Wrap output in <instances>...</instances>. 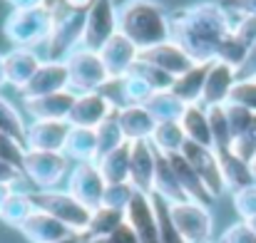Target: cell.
<instances>
[{
	"label": "cell",
	"mask_w": 256,
	"mask_h": 243,
	"mask_svg": "<svg viewBox=\"0 0 256 243\" xmlns=\"http://www.w3.org/2000/svg\"><path fill=\"white\" fill-rule=\"evenodd\" d=\"M18 231L30 243H55V241H60V239H65V236L72 234L65 224H60L58 219H52L50 214L38 211V209L18 226Z\"/></svg>",
	"instance_id": "obj_22"
},
{
	"label": "cell",
	"mask_w": 256,
	"mask_h": 243,
	"mask_svg": "<svg viewBox=\"0 0 256 243\" xmlns=\"http://www.w3.org/2000/svg\"><path fill=\"white\" fill-rule=\"evenodd\" d=\"M55 10V25L48 37V60L52 62H65L80 45H82V32H85L87 12H72L65 10L60 0H45Z\"/></svg>",
	"instance_id": "obj_4"
},
{
	"label": "cell",
	"mask_w": 256,
	"mask_h": 243,
	"mask_svg": "<svg viewBox=\"0 0 256 243\" xmlns=\"http://www.w3.org/2000/svg\"><path fill=\"white\" fill-rule=\"evenodd\" d=\"M52 25H55V10L42 2L38 7L12 10L2 22V32L12 42V47L32 50L35 45L48 42V37L52 32Z\"/></svg>",
	"instance_id": "obj_3"
},
{
	"label": "cell",
	"mask_w": 256,
	"mask_h": 243,
	"mask_svg": "<svg viewBox=\"0 0 256 243\" xmlns=\"http://www.w3.org/2000/svg\"><path fill=\"white\" fill-rule=\"evenodd\" d=\"M8 2L12 5V10H22V7H38L45 0H8Z\"/></svg>",
	"instance_id": "obj_53"
},
{
	"label": "cell",
	"mask_w": 256,
	"mask_h": 243,
	"mask_svg": "<svg viewBox=\"0 0 256 243\" xmlns=\"http://www.w3.org/2000/svg\"><path fill=\"white\" fill-rule=\"evenodd\" d=\"M117 7L112 0H94V5L87 10L85 32H82V47L97 50L114 35L117 30Z\"/></svg>",
	"instance_id": "obj_10"
},
{
	"label": "cell",
	"mask_w": 256,
	"mask_h": 243,
	"mask_svg": "<svg viewBox=\"0 0 256 243\" xmlns=\"http://www.w3.org/2000/svg\"><path fill=\"white\" fill-rule=\"evenodd\" d=\"M117 30L122 35H127L140 47V52L172 40L170 15L154 0H137V2L122 7L117 12Z\"/></svg>",
	"instance_id": "obj_2"
},
{
	"label": "cell",
	"mask_w": 256,
	"mask_h": 243,
	"mask_svg": "<svg viewBox=\"0 0 256 243\" xmlns=\"http://www.w3.org/2000/svg\"><path fill=\"white\" fill-rule=\"evenodd\" d=\"M236 80H256V45L249 50L244 65L236 70Z\"/></svg>",
	"instance_id": "obj_50"
},
{
	"label": "cell",
	"mask_w": 256,
	"mask_h": 243,
	"mask_svg": "<svg viewBox=\"0 0 256 243\" xmlns=\"http://www.w3.org/2000/svg\"><path fill=\"white\" fill-rule=\"evenodd\" d=\"M209 67H212V62H194L186 72L174 77L172 92L184 104H199L202 102V92H204V82H206V75H209Z\"/></svg>",
	"instance_id": "obj_26"
},
{
	"label": "cell",
	"mask_w": 256,
	"mask_h": 243,
	"mask_svg": "<svg viewBox=\"0 0 256 243\" xmlns=\"http://www.w3.org/2000/svg\"><path fill=\"white\" fill-rule=\"evenodd\" d=\"M222 5H224L229 12H236V15H254L256 17V0H222Z\"/></svg>",
	"instance_id": "obj_49"
},
{
	"label": "cell",
	"mask_w": 256,
	"mask_h": 243,
	"mask_svg": "<svg viewBox=\"0 0 256 243\" xmlns=\"http://www.w3.org/2000/svg\"><path fill=\"white\" fill-rule=\"evenodd\" d=\"M236 84V70L214 60L212 67H209V75L204 82V92H202V102L204 107H219V104H226L229 102V94Z\"/></svg>",
	"instance_id": "obj_19"
},
{
	"label": "cell",
	"mask_w": 256,
	"mask_h": 243,
	"mask_svg": "<svg viewBox=\"0 0 256 243\" xmlns=\"http://www.w3.org/2000/svg\"><path fill=\"white\" fill-rule=\"evenodd\" d=\"M32 206L38 211L50 214L60 224H65L72 234H85L92 211L82 206L68 189H45V191H30Z\"/></svg>",
	"instance_id": "obj_5"
},
{
	"label": "cell",
	"mask_w": 256,
	"mask_h": 243,
	"mask_svg": "<svg viewBox=\"0 0 256 243\" xmlns=\"http://www.w3.org/2000/svg\"><path fill=\"white\" fill-rule=\"evenodd\" d=\"M209 243H212V241H209Z\"/></svg>",
	"instance_id": "obj_60"
},
{
	"label": "cell",
	"mask_w": 256,
	"mask_h": 243,
	"mask_svg": "<svg viewBox=\"0 0 256 243\" xmlns=\"http://www.w3.org/2000/svg\"><path fill=\"white\" fill-rule=\"evenodd\" d=\"M62 154L75 164L97 162V134L87 127H70Z\"/></svg>",
	"instance_id": "obj_29"
},
{
	"label": "cell",
	"mask_w": 256,
	"mask_h": 243,
	"mask_svg": "<svg viewBox=\"0 0 256 243\" xmlns=\"http://www.w3.org/2000/svg\"><path fill=\"white\" fill-rule=\"evenodd\" d=\"M224 109H226V119H229V129H232V139H239L249 127H252V122H254V112H249L246 107H239V104H232V102H226L224 104ZM234 144V142H232Z\"/></svg>",
	"instance_id": "obj_41"
},
{
	"label": "cell",
	"mask_w": 256,
	"mask_h": 243,
	"mask_svg": "<svg viewBox=\"0 0 256 243\" xmlns=\"http://www.w3.org/2000/svg\"><path fill=\"white\" fill-rule=\"evenodd\" d=\"M232 152H234L236 157H242L244 162H252L256 157V117H254V122H252V127H249L239 139H234Z\"/></svg>",
	"instance_id": "obj_46"
},
{
	"label": "cell",
	"mask_w": 256,
	"mask_h": 243,
	"mask_svg": "<svg viewBox=\"0 0 256 243\" xmlns=\"http://www.w3.org/2000/svg\"><path fill=\"white\" fill-rule=\"evenodd\" d=\"M65 65H68V72H70V89L78 92V94L97 92L104 82L110 80L100 52L97 50H87L82 45L65 60Z\"/></svg>",
	"instance_id": "obj_8"
},
{
	"label": "cell",
	"mask_w": 256,
	"mask_h": 243,
	"mask_svg": "<svg viewBox=\"0 0 256 243\" xmlns=\"http://www.w3.org/2000/svg\"><path fill=\"white\" fill-rule=\"evenodd\" d=\"M246 224H249V226H252V229H254V234H256V216H254V219H249V221H246Z\"/></svg>",
	"instance_id": "obj_59"
},
{
	"label": "cell",
	"mask_w": 256,
	"mask_h": 243,
	"mask_svg": "<svg viewBox=\"0 0 256 243\" xmlns=\"http://www.w3.org/2000/svg\"><path fill=\"white\" fill-rule=\"evenodd\" d=\"M55 243H85V236L82 234H70V236H65V239H60Z\"/></svg>",
	"instance_id": "obj_54"
},
{
	"label": "cell",
	"mask_w": 256,
	"mask_h": 243,
	"mask_svg": "<svg viewBox=\"0 0 256 243\" xmlns=\"http://www.w3.org/2000/svg\"><path fill=\"white\" fill-rule=\"evenodd\" d=\"M122 92H124V107H132V104H144L147 97L152 94V87L144 84L134 75H124L122 77Z\"/></svg>",
	"instance_id": "obj_43"
},
{
	"label": "cell",
	"mask_w": 256,
	"mask_h": 243,
	"mask_svg": "<svg viewBox=\"0 0 256 243\" xmlns=\"http://www.w3.org/2000/svg\"><path fill=\"white\" fill-rule=\"evenodd\" d=\"M182 154H184L186 162L192 164V169L199 174V179L204 181V186L209 189V194H212L214 199L226 191L224 179H222V169H219V159H216V152H214V149L186 142L184 149H182Z\"/></svg>",
	"instance_id": "obj_13"
},
{
	"label": "cell",
	"mask_w": 256,
	"mask_h": 243,
	"mask_svg": "<svg viewBox=\"0 0 256 243\" xmlns=\"http://www.w3.org/2000/svg\"><path fill=\"white\" fill-rule=\"evenodd\" d=\"M110 241L112 243H140V239H137V234H134V229L124 221L112 236H110Z\"/></svg>",
	"instance_id": "obj_51"
},
{
	"label": "cell",
	"mask_w": 256,
	"mask_h": 243,
	"mask_svg": "<svg viewBox=\"0 0 256 243\" xmlns=\"http://www.w3.org/2000/svg\"><path fill=\"white\" fill-rule=\"evenodd\" d=\"M150 144L160 152V154H179L186 144V137H184V129L179 122H160L150 137Z\"/></svg>",
	"instance_id": "obj_32"
},
{
	"label": "cell",
	"mask_w": 256,
	"mask_h": 243,
	"mask_svg": "<svg viewBox=\"0 0 256 243\" xmlns=\"http://www.w3.org/2000/svg\"><path fill=\"white\" fill-rule=\"evenodd\" d=\"M70 134L65 119H32L25 132V149L35 152H62Z\"/></svg>",
	"instance_id": "obj_12"
},
{
	"label": "cell",
	"mask_w": 256,
	"mask_h": 243,
	"mask_svg": "<svg viewBox=\"0 0 256 243\" xmlns=\"http://www.w3.org/2000/svg\"><path fill=\"white\" fill-rule=\"evenodd\" d=\"M229 10L222 2H194L170 15V35L182 45L194 62H214L222 42L232 32Z\"/></svg>",
	"instance_id": "obj_1"
},
{
	"label": "cell",
	"mask_w": 256,
	"mask_h": 243,
	"mask_svg": "<svg viewBox=\"0 0 256 243\" xmlns=\"http://www.w3.org/2000/svg\"><path fill=\"white\" fill-rule=\"evenodd\" d=\"M110 114H114V109L100 92H85V94H78V99L68 114V124L97 129Z\"/></svg>",
	"instance_id": "obj_17"
},
{
	"label": "cell",
	"mask_w": 256,
	"mask_h": 243,
	"mask_svg": "<svg viewBox=\"0 0 256 243\" xmlns=\"http://www.w3.org/2000/svg\"><path fill=\"white\" fill-rule=\"evenodd\" d=\"M112 2H114V7H117V10H122V7H127V5L137 2V0H112Z\"/></svg>",
	"instance_id": "obj_56"
},
{
	"label": "cell",
	"mask_w": 256,
	"mask_h": 243,
	"mask_svg": "<svg viewBox=\"0 0 256 243\" xmlns=\"http://www.w3.org/2000/svg\"><path fill=\"white\" fill-rule=\"evenodd\" d=\"M104 179L100 174L97 162L75 164L68 174V191L90 211L102 206V194H104Z\"/></svg>",
	"instance_id": "obj_9"
},
{
	"label": "cell",
	"mask_w": 256,
	"mask_h": 243,
	"mask_svg": "<svg viewBox=\"0 0 256 243\" xmlns=\"http://www.w3.org/2000/svg\"><path fill=\"white\" fill-rule=\"evenodd\" d=\"M20 176H22V171H20L18 166H12V164H8V162H2V159H0V184L12 186Z\"/></svg>",
	"instance_id": "obj_52"
},
{
	"label": "cell",
	"mask_w": 256,
	"mask_h": 243,
	"mask_svg": "<svg viewBox=\"0 0 256 243\" xmlns=\"http://www.w3.org/2000/svg\"><path fill=\"white\" fill-rule=\"evenodd\" d=\"M179 124H182V129H184L186 142L214 149L212 129H209V114H206V107H204V104H186L184 112H182Z\"/></svg>",
	"instance_id": "obj_27"
},
{
	"label": "cell",
	"mask_w": 256,
	"mask_h": 243,
	"mask_svg": "<svg viewBox=\"0 0 256 243\" xmlns=\"http://www.w3.org/2000/svg\"><path fill=\"white\" fill-rule=\"evenodd\" d=\"M100 174L104 179V184H124L130 181V142L122 144L120 149L104 154L102 159H97Z\"/></svg>",
	"instance_id": "obj_31"
},
{
	"label": "cell",
	"mask_w": 256,
	"mask_h": 243,
	"mask_svg": "<svg viewBox=\"0 0 256 243\" xmlns=\"http://www.w3.org/2000/svg\"><path fill=\"white\" fill-rule=\"evenodd\" d=\"M142 107H144V109L154 117V122L160 124V122H179L186 104H184L172 89H160V92H152Z\"/></svg>",
	"instance_id": "obj_30"
},
{
	"label": "cell",
	"mask_w": 256,
	"mask_h": 243,
	"mask_svg": "<svg viewBox=\"0 0 256 243\" xmlns=\"http://www.w3.org/2000/svg\"><path fill=\"white\" fill-rule=\"evenodd\" d=\"M154 171H157V149L144 142H130V184L137 194H154Z\"/></svg>",
	"instance_id": "obj_11"
},
{
	"label": "cell",
	"mask_w": 256,
	"mask_h": 243,
	"mask_svg": "<svg viewBox=\"0 0 256 243\" xmlns=\"http://www.w3.org/2000/svg\"><path fill=\"white\" fill-rule=\"evenodd\" d=\"M214 152H216V159H219V169H222V179H224L226 191L234 194V191L254 184V174H252L249 162L236 157L232 149H214Z\"/></svg>",
	"instance_id": "obj_25"
},
{
	"label": "cell",
	"mask_w": 256,
	"mask_h": 243,
	"mask_svg": "<svg viewBox=\"0 0 256 243\" xmlns=\"http://www.w3.org/2000/svg\"><path fill=\"white\" fill-rule=\"evenodd\" d=\"M94 134H97V159H102L104 154H110V152L120 149L122 144H127V139H124V134H122V127H120V122H117V112L110 114V117L94 129Z\"/></svg>",
	"instance_id": "obj_35"
},
{
	"label": "cell",
	"mask_w": 256,
	"mask_h": 243,
	"mask_svg": "<svg viewBox=\"0 0 256 243\" xmlns=\"http://www.w3.org/2000/svg\"><path fill=\"white\" fill-rule=\"evenodd\" d=\"M124 221H127V219H124V211L100 206V209L92 211L90 224H87L82 236H85V239H107V236H112Z\"/></svg>",
	"instance_id": "obj_33"
},
{
	"label": "cell",
	"mask_w": 256,
	"mask_h": 243,
	"mask_svg": "<svg viewBox=\"0 0 256 243\" xmlns=\"http://www.w3.org/2000/svg\"><path fill=\"white\" fill-rule=\"evenodd\" d=\"M32 211H35V206H32L30 191H15L12 189V194L8 196V201L0 209V221H5L8 226H15L18 229Z\"/></svg>",
	"instance_id": "obj_34"
},
{
	"label": "cell",
	"mask_w": 256,
	"mask_h": 243,
	"mask_svg": "<svg viewBox=\"0 0 256 243\" xmlns=\"http://www.w3.org/2000/svg\"><path fill=\"white\" fill-rule=\"evenodd\" d=\"M127 75L140 77L144 84H150V87H152V92H160V89H172V82H174V77H172V75H167L164 70H160V67L150 65V62H142V60H137V62H134V67H132Z\"/></svg>",
	"instance_id": "obj_38"
},
{
	"label": "cell",
	"mask_w": 256,
	"mask_h": 243,
	"mask_svg": "<svg viewBox=\"0 0 256 243\" xmlns=\"http://www.w3.org/2000/svg\"><path fill=\"white\" fill-rule=\"evenodd\" d=\"M124 219L134 229L140 243H162V239H160V221H157V211H154L152 196L137 194L132 199V204L127 206Z\"/></svg>",
	"instance_id": "obj_15"
},
{
	"label": "cell",
	"mask_w": 256,
	"mask_h": 243,
	"mask_svg": "<svg viewBox=\"0 0 256 243\" xmlns=\"http://www.w3.org/2000/svg\"><path fill=\"white\" fill-rule=\"evenodd\" d=\"M154 196H160L167 204H179V201H189L167 154L157 152V171H154Z\"/></svg>",
	"instance_id": "obj_28"
},
{
	"label": "cell",
	"mask_w": 256,
	"mask_h": 243,
	"mask_svg": "<svg viewBox=\"0 0 256 243\" xmlns=\"http://www.w3.org/2000/svg\"><path fill=\"white\" fill-rule=\"evenodd\" d=\"M70 174V159L62 152H35L25 149L22 154V176H28L38 191L58 189V184Z\"/></svg>",
	"instance_id": "obj_6"
},
{
	"label": "cell",
	"mask_w": 256,
	"mask_h": 243,
	"mask_svg": "<svg viewBox=\"0 0 256 243\" xmlns=\"http://www.w3.org/2000/svg\"><path fill=\"white\" fill-rule=\"evenodd\" d=\"M70 89V72L65 62H52L45 60L40 65V70L35 72V77L28 82V87L20 92L22 99H35V97H45V94H55Z\"/></svg>",
	"instance_id": "obj_16"
},
{
	"label": "cell",
	"mask_w": 256,
	"mask_h": 243,
	"mask_svg": "<svg viewBox=\"0 0 256 243\" xmlns=\"http://www.w3.org/2000/svg\"><path fill=\"white\" fill-rule=\"evenodd\" d=\"M216 243H256V234L246 221H236L219 236Z\"/></svg>",
	"instance_id": "obj_48"
},
{
	"label": "cell",
	"mask_w": 256,
	"mask_h": 243,
	"mask_svg": "<svg viewBox=\"0 0 256 243\" xmlns=\"http://www.w3.org/2000/svg\"><path fill=\"white\" fill-rule=\"evenodd\" d=\"M170 162H172L174 174H176V179H179V184H182V189H184V194H186V199L189 201H196L202 206H212L214 204V196L209 194V189L204 186V181L199 179V174L192 169V164L184 159V154L182 152L179 154H170Z\"/></svg>",
	"instance_id": "obj_24"
},
{
	"label": "cell",
	"mask_w": 256,
	"mask_h": 243,
	"mask_svg": "<svg viewBox=\"0 0 256 243\" xmlns=\"http://www.w3.org/2000/svg\"><path fill=\"white\" fill-rule=\"evenodd\" d=\"M2 84H8V80H5V65H2V55H0V89H2Z\"/></svg>",
	"instance_id": "obj_57"
},
{
	"label": "cell",
	"mask_w": 256,
	"mask_h": 243,
	"mask_svg": "<svg viewBox=\"0 0 256 243\" xmlns=\"http://www.w3.org/2000/svg\"><path fill=\"white\" fill-rule=\"evenodd\" d=\"M209 114V129H212V142L214 149H232V129H229V119H226V109L224 104L219 107H206Z\"/></svg>",
	"instance_id": "obj_36"
},
{
	"label": "cell",
	"mask_w": 256,
	"mask_h": 243,
	"mask_svg": "<svg viewBox=\"0 0 256 243\" xmlns=\"http://www.w3.org/2000/svg\"><path fill=\"white\" fill-rule=\"evenodd\" d=\"M117 122L122 127V134L127 142H144L152 137L157 122L154 117L142 107V104H132V107H122L117 112Z\"/></svg>",
	"instance_id": "obj_23"
},
{
	"label": "cell",
	"mask_w": 256,
	"mask_h": 243,
	"mask_svg": "<svg viewBox=\"0 0 256 243\" xmlns=\"http://www.w3.org/2000/svg\"><path fill=\"white\" fill-rule=\"evenodd\" d=\"M75 99H78V92L62 89V92H55V94L22 99V107L32 119H65L68 122V114H70Z\"/></svg>",
	"instance_id": "obj_21"
},
{
	"label": "cell",
	"mask_w": 256,
	"mask_h": 243,
	"mask_svg": "<svg viewBox=\"0 0 256 243\" xmlns=\"http://www.w3.org/2000/svg\"><path fill=\"white\" fill-rule=\"evenodd\" d=\"M0 132L12 137L15 142H20L25 147V132H28V124L22 119V114L8 102L0 97Z\"/></svg>",
	"instance_id": "obj_37"
},
{
	"label": "cell",
	"mask_w": 256,
	"mask_h": 243,
	"mask_svg": "<svg viewBox=\"0 0 256 243\" xmlns=\"http://www.w3.org/2000/svg\"><path fill=\"white\" fill-rule=\"evenodd\" d=\"M229 102L246 107L249 112L256 114V80H236L232 94H229Z\"/></svg>",
	"instance_id": "obj_44"
},
{
	"label": "cell",
	"mask_w": 256,
	"mask_h": 243,
	"mask_svg": "<svg viewBox=\"0 0 256 243\" xmlns=\"http://www.w3.org/2000/svg\"><path fill=\"white\" fill-rule=\"evenodd\" d=\"M249 166H252V174H254V181H256V157L249 162Z\"/></svg>",
	"instance_id": "obj_58"
},
{
	"label": "cell",
	"mask_w": 256,
	"mask_h": 243,
	"mask_svg": "<svg viewBox=\"0 0 256 243\" xmlns=\"http://www.w3.org/2000/svg\"><path fill=\"white\" fill-rule=\"evenodd\" d=\"M2 65H5V80L12 84L15 89H25L28 82L35 77V72L40 70L42 60L35 55V50H25V47H12L8 55H2Z\"/></svg>",
	"instance_id": "obj_20"
},
{
	"label": "cell",
	"mask_w": 256,
	"mask_h": 243,
	"mask_svg": "<svg viewBox=\"0 0 256 243\" xmlns=\"http://www.w3.org/2000/svg\"><path fill=\"white\" fill-rule=\"evenodd\" d=\"M134 196H137V191H134V186L130 181H124V184H107L104 194H102V206L117 209V211H127V206L132 204Z\"/></svg>",
	"instance_id": "obj_39"
},
{
	"label": "cell",
	"mask_w": 256,
	"mask_h": 243,
	"mask_svg": "<svg viewBox=\"0 0 256 243\" xmlns=\"http://www.w3.org/2000/svg\"><path fill=\"white\" fill-rule=\"evenodd\" d=\"M232 35L252 50L256 45V17L254 15H239L236 22L232 25Z\"/></svg>",
	"instance_id": "obj_45"
},
{
	"label": "cell",
	"mask_w": 256,
	"mask_h": 243,
	"mask_svg": "<svg viewBox=\"0 0 256 243\" xmlns=\"http://www.w3.org/2000/svg\"><path fill=\"white\" fill-rule=\"evenodd\" d=\"M170 219L174 229L186 239V243H209L214 234V219L209 206L196 201H179L170 204Z\"/></svg>",
	"instance_id": "obj_7"
},
{
	"label": "cell",
	"mask_w": 256,
	"mask_h": 243,
	"mask_svg": "<svg viewBox=\"0 0 256 243\" xmlns=\"http://www.w3.org/2000/svg\"><path fill=\"white\" fill-rule=\"evenodd\" d=\"M100 57H102V65H104L110 77H124L134 67V62L140 60V47L127 35L114 32L100 47Z\"/></svg>",
	"instance_id": "obj_14"
},
{
	"label": "cell",
	"mask_w": 256,
	"mask_h": 243,
	"mask_svg": "<svg viewBox=\"0 0 256 243\" xmlns=\"http://www.w3.org/2000/svg\"><path fill=\"white\" fill-rule=\"evenodd\" d=\"M22 154H25V147L20 142H15L12 137H8V134L0 132V159L12 164V166H18L22 171Z\"/></svg>",
	"instance_id": "obj_47"
},
{
	"label": "cell",
	"mask_w": 256,
	"mask_h": 243,
	"mask_svg": "<svg viewBox=\"0 0 256 243\" xmlns=\"http://www.w3.org/2000/svg\"><path fill=\"white\" fill-rule=\"evenodd\" d=\"M140 60H142V62H150V65H154V67H160V70H164L172 77H179L182 72H186V70L194 65L192 55H189L182 45H176L174 40L160 42V45H154V47H150V50H142V52H140Z\"/></svg>",
	"instance_id": "obj_18"
},
{
	"label": "cell",
	"mask_w": 256,
	"mask_h": 243,
	"mask_svg": "<svg viewBox=\"0 0 256 243\" xmlns=\"http://www.w3.org/2000/svg\"><path fill=\"white\" fill-rule=\"evenodd\" d=\"M232 204H234V211L239 214L242 221L254 219L256 216V181L249 184V186H244V189H239V191H234L232 194Z\"/></svg>",
	"instance_id": "obj_42"
},
{
	"label": "cell",
	"mask_w": 256,
	"mask_h": 243,
	"mask_svg": "<svg viewBox=\"0 0 256 243\" xmlns=\"http://www.w3.org/2000/svg\"><path fill=\"white\" fill-rule=\"evenodd\" d=\"M12 194V186H8V184H0V209H2V204L8 201V196Z\"/></svg>",
	"instance_id": "obj_55"
},
{
	"label": "cell",
	"mask_w": 256,
	"mask_h": 243,
	"mask_svg": "<svg viewBox=\"0 0 256 243\" xmlns=\"http://www.w3.org/2000/svg\"><path fill=\"white\" fill-rule=\"evenodd\" d=\"M152 204H154V211H157V221H160V239L162 243H186V239L174 229V224H172L170 219V204L167 201H162L160 196H154L152 194Z\"/></svg>",
	"instance_id": "obj_40"
}]
</instances>
